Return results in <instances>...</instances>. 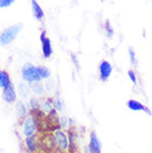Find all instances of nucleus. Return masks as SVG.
<instances>
[{
    "label": "nucleus",
    "mask_w": 152,
    "mask_h": 153,
    "mask_svg": "<svg viewBox=\"0 0 152 153\" xmlns=\"http://www.w3.org/2000/svg\"><path fill=\"white\" fill-rule=\"evenodd\" d=\"M22 28V25H15L11 26L10 28L4 29L1 33H0V45L6 46L8 43H10L11 41L15 40L17 35L20 32V29Z\"/></svg>",
    "instance_id": "obj_1"
},
{
    "label": "nucleus",
    "mask_w": 152,
    "mask_h": 153,
    "mask_svg": "<svg viewBox=\"0 0 152 153\" xmlns=\"http://www.w3.org/2000/svg\"><path fill=\"white\" fill-rule=\"evenodd\" d=\"M22 78L28 82H39L41 80V76L39 74L38 67H34L31 63H26L22 67Z\"/></svg>",
    "instance_id": "obj_2"
},
{
    "label": "nucleus",
    "mask_w": 152,
    "mask_h": 153,
    "mask_svg": "<svg viewBox=\"0 0 152 153\" xmlns=\"http://www.w3.org/2000/svg\"><path fill=\"white\" fill-rule=\"evenodd\" d=\"M39 149L46 153H52L54 150L57 149L56 146V142L53 134L51 133H43L39 138Z\"/></svg>",
    "instance_id": "obj_3"
},
{
    "label": "nucleus",
    "mask_w": 152,
    "mask_h": 153,
    "mask_svg": "<svg viewBox=\"0 0 152 153\" xmlns=\"http://www.w3.org/2000/svg\"><path fill=\"white\" fill-rule=\"evenodd\" d=\"M53 138H54V142H56V146L57 150L60 151H67L69 150V140H68V134L66 133L65 131L58 130L53 133Z\"/></svg>",
    "instance_id": "obj_4"
},
{
    "label": "nucleus",
    "mask_w": 152,
    "mask_h": 153,
    "mask_svg": "<svg viewBox=\"0 0 152 153\" xmlns=\"http://www.w3.org/2000/svg\"><path fill=\"white\" fill-rule=\"evenodd\" d=\"M47 120H48L50 132H56V131L60 130V118L57 114V110L53 109L50 113H48L47 114Z\"/></svg>",
    "instance_id": "obj_5"
},
{
    "label": "nucleus",
    "mask_w": 152,
    "mask_h": 153,
    "mask_svg": "<svg viewBox=\"0 0 152 153\" xmlns=\"http://www.w3.org/2000/svg\"><path fill=\"white\" fill-rule=\"evenodd\" d=\"M37 130V126H36V122H34V119L29 115L27 117V119L23 121V133L26 135V138H30L34 134Z\"/></svg>",
    "instance_id": "obj_6"
},
{
    "label": "nucleus",
    "mask_w": 152,
    "mask_h": 153,
    "mask_svg": "<svg viewBox=\"0 0 152 153\" xmlns=\"http://www.w3.org/2000/svg\"><path fill=\"white\" fill-rule=\"evenodd\" d=\"M112 72V65L109 61L103 60L101 61L99 65V73H100V79L102 81H106Z\"/></svg>",
    "instance_id": "obj_7"
},
{
    "label": "nucleus",
    "mask_w": 152,
    "mask_h": 153,
    "mask_svg": "<svg viewBox=\"0 0 152 153\" xmlns=\"http://www.w3.org/2000/svg\"><path fill=\"white\" fill-rule=\"evenodd\" d=\"M89 153H101V142L99 141L95 132H91L90 133Z\"/></svg>",
    "instance_id": "obj_8"
},
{
    "label": "nucleus",
    "mask_w": 152,
    "mask_h": 153,
    "mask_svg": "<svg viewBox=\"0 0 152 153\" xmlns=\"http://www.w3.org/2000/svg\"><path fill=\"white\" fill-rule=\"evenodd\" d=\"M40 39H41L42 42V52H43V56H45V58H49L52 54V48H51L50 40L46 37V32H42L41 36H40Z\"/></svg>",
    "instance_id": "obj_9"
},
{
    "label": "nucleus",
    "mask_w": 152,
    "mask_h": 153,
    "mask_svg": "<svg viewBox=\"0 0 152 153\" xmlns=\"http://www.w3.org/2000/svg\"><path fill=\"white\" fill-rule=\"evenodd\" d=\"M127 105H128V108H129L130 110H132V111H145L147 114H149V115L151 114V112H150V110H149V108L143 105L141 102H139V101H137V100H129L128 103H127Z\"/></svg>",
    "instance_id": "obj_10"
},
{
    "label": "nucleus",
    "mask_w": 152,
    "mask_h": 153,
    "mask_svg": "<svg viewBox=\"0 0 152 153\" xmlns=\"http://www.w3.org/2000/svg\"><path fill=\"white\" fill-rule=\"evenodd\" d=\"M2 99L8 102V103H12V102H15L16 101V91H15V88H13V85L10 84V85H8L7 88L4 89V92H2Z\"/></svg>",
    "instance_id": "obj_11"
},
{
    "label": "nucleus",
    "mask_w": 152,
    "mask_h": 153,
    "mask_svg": "<svg viewBox=\"0 0 152 153\" xmlns=\"http://www.w3.org/2000/svg\"><path fill=\"white\" fill-rule=\"evenodd\" d=\"M26 146L27 149L30 152H36L39 149V139L36 138V135H32L30 138H26Z\"/></svg>",
    "instance_id": "obj_12"
},
{
    "label": "nucleus",
    "mask_w": 152,
    "mask_h": 153,
    "mask_svg": "<svg viewBox=\"0 0 152 153\" xmlns=\"http://www.w3.org/2000/svg\"><path fill=\"white\" fill-rule=\"evenodd\" d=\"M68 140H69V152L72 153L77 151V134L73 130H70L68 132Z\"/></svg>",
    "instance_id": "obj_13"
},
{
    "label": "nucleus",
    "mask_w": 152,
    "mask_h": 153,
    "mask_svg": "<svg viewBox=\"0 0 152 153\" xmlns=\"http://www.w3.org/2000/svg\"><path fill=\"white\" fill-rule=\"evenodd\" d=\"M17 112H18V118H19V122L22 120H26L27 114H28V110H27L26 105L22 102H18L17 103Z\"/></svg>",
    "instance_id": "obj_14"
},
{
    "label": "nucleus",
    "mask_w": 152,
    "mask_h": 153,
    "mask_svg": "<svg viewBox=\"0 0 152 153\" xmlns=\"http://www.w3.org/2000/svg\"><path fill=\"white\" fill-rule=\"evenodd\" d=\"M11 82H10V78H9V74H8L6 71H2L0 70V87L1 88H7L8 85H10Z\"/></svg>",
    "instance_id": "obj_15"
},
{
    "label": "nucleus",
    "mask_w": 152,
    "mask_h": 153,
    "mask_svg": "<svg viewBox=\"0 0 152 153\" xmlns=\"http://www.w3.org/2000/svg\"><path fill=\"white\" fill-rule=\"evenodd\" d=\"M31 4H32V11H34V17H36L38 20H41L42 18H43V16H45V13H43V11H42V9L40 8V6L37 4V1H34V0L31 2Z\"/></svg>",
    "instance_id": "obj_16"
},
{
    "label": "nucleus",
    "mask_w": 152,
    "mask_h": 153,
    "mask_svg": "<svg viewBox=\"0 0 152 153\" xmlns=\"http://www.w3.org/2000/svg\"><path fill=\"white\" fill-rule=\"evenodd\" d=\"M40 108H41L42 111L48 114V113H50V112L54 109V108H53V101H52V100H50V99L43 100V102L41 103Z\"/></svg>",
    "instance_id": "obj_17"
},
{
    "label": "nucleus",
    "mask_w": 152,
    "mask_h": 153,
    "mask_svg": "<svg viewBox=\"0 0 152 153\" xmlns=\"http://www.w3.org/2000/svg\"><path fill=\"white\" fill-rule=\"evenodd\" d=\"M30 89L37 94H42L45 92V87L40 82H32V83H30Z\"/></svg>",
    "instance_id": "obj_18"
},
{
    "label": "nucleus",
    "mask_w": 152,
    "mask_h": 153,
    "mask_svg": "<svg viewBox=\"0 0 152 153\" xmlns=\"http://www.w3.org/2000/svg\"><path fill=\"white\" fill-rule=\"evenodd\" d=\"M38 71L40 76H41V79H48L50 76V74H51L50 70L48 68H46V67H42V65L38 67Z\"/></svg>",
    "instance_id": "obj_19"
},
{
    "label": "nucleus",
    "mask_w": 152,
    "mask_h": 153,
    "mask_svg": "<svg viewBox=\"0 0 152 153\" xmlns=\"http://www.w3.org/2000/svg\"><path fill=\"white\" fill-rule=\"evenodd\" d=\"M41 104L39 103V100L37 98H31L30 99V107L32 110H39Z\"/></svg>",
    "instance_id": "obj_20"
},
{
    "label": "nucleus",
    "mask_w": 152,
    "mask_h": 153,
    "mask_svg": "<svg viewBox=\"0 0 152 153\" xmlns=\"http://www.w3.org/2000/svg\"><path fill=\"white\" fill-rule=\"evenodd\" d=\"M104 28H106V33H107V36H108L109 38H111V37H112V36L114 35V31H113V29L111 28L110 22H109V21H106V26H104Z\"/></svg>",
    "instance_id": "obj_21"
},
{
    "label": "nucleus",
    "mask_w": 152,
    "mask_h": 153,
    "mask_svg": "<svg viewBox=\"0 0 152 153\" xmlns=\"http://www.w3.org/2000/svg\"><path fill=\"white\" fill-rule=\"evenodd\" d=\"M19 90H20V94L22 97H28V93H29V89H28V85L26 84H20L19 87Z\"/></svg>",
    "instance_id": "obj_22"
},
{
    "label": "nucleus",
    "mask_w": 152,
    "mask_h": 153,
    "mask_svg": "<svg viewBox=\"0 0 152 153\" xmlns=\"http://www.w3.org/2000/svg\"><path fill=\"white\" fill-rule=\"evenodd\" d=\"M62 101L60 99H56L53 100V108H54V110H57V111H60L62 110Z\"/></svg>",
    "instance_id": "obj_23"
},
{
    "label": "nucleus",
    "mask_w": 152,
    "mask_h": 153,
    "mask_svg": "<svg viewBox=\"0 0 152 153\" xmlns=\"http://www.w3.org/2000/svg\"><path fill=\"white\" fill-rule=\"evenodd\" d=\"M128 76H129V79L131 80V82L134 84H137V76H136V73H134V71L133 70H129L128 71Z\"/></svg>",
    "instance_id": "obj_24"
},
{
    "label": "nucleus",
    "mask_w": 152,
    "mask_h": 153,
    "mask_svg": "<svg viewBox=\"0 0 152 153\" xmlns=\"http://www.w3.org/2000/svg\"><path fill=\"white\" fill-rule=\"evenodd\" d=\"M13 4V0H0V7H8Z\"/></svg>",
    "instance_id": "obj_25"
},
{
    "label": "nucleus",
    "mask_w": 152,
    "mask_h": 153,
    "mask_svg": "<svg viewBox=\"0 0 152 153\" xmlns=\"http://www.w3.org/2000/svg\"><path fill=\"white\" fill-rule=\"evenodd\" d=\"M60 126L61 128H67L68 126V119L66 117H60Z\"/></svg>",
    "instance_id": "obj_26"
},
{
    "label": "nucleus",
    "mask_w": 152,
    "mask_h": 153,
    "mask_svg": "<svg viewBox=\"0 0 152 153\" xmlns=\"http://www.w3.org/2000/svg\"><path fill=\"white\" fill-rule=\"evenodd\" d=\"M129 56H130V61L134 63L136 62V54H134V51H133L131 48H129Z\"/></svg>",
    "instance_id": "obj_27"
},
{
    "label": "nucleus",
    "mask_w": 152,
    "mask_h": 153,
    "mask_svg": "<svg viewBox=\"0 0 152 153\" xmlns=\"http://www.w3.org/2000/svg\"><path fill=\"white\" fill-rule=\"evenodd\" d=\"M71 59L73 60V62H75V65H76L77 68H79V61H78V59H77V56H76V54L71 53Z\"/></svg>",
    "instance_id": "obj_28"
},
{
    "label": "nucleus",
    "mask_w": 152,
    "mask_h": 153,
    "mask_svg": "<svg viewBox=\"0 0 152 153\" xmlns=\"http://www.w3.org/2000/svg\"><path fill=\"white\" fill-rule=\"evenodd\" d=\"M52 153H63V151H60V150H57V149H56Z\"/></svg>",
    "instance_id": "obj_29"
},
{
    "label": "nucleus",
    "mask_w": 152,
    "mask_h": 153,
    "mask_svg": "<svg viewBox=\"0 0 152 153\" xmlns=\"http://www.w3.org/2000/svg\"><path fill=\"white\" fill-rule=\"evenodd\" d=\"M72 153H79V152H78V151H76V152H72Z\"/></svg>",
    "instance_id": "obj_30"
}]
</instances>
